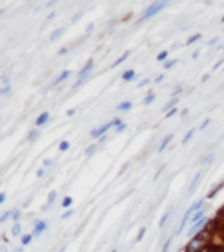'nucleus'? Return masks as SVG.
Instances as JSON below:
<instances>
[{
    "label": "nucleus",
    "mask_w": 224,
    "mask_h": 252,
    "mask_svg": "<svg viewBox=\"0 0 224 252\" xmlns=\"http://www.w3.org/2000/svg\"><path fill=\"white\" fill-rule=\"evenodd\" d=\"M46 230H48V222H46V221H35V226H33L32 235H33V236H39V235H42Z\"/></svg>",
    "instance_id": "423d86ee"
},
{
    "label": "nucleus",
    "mask_w": 224,
    "mask_h": 252,
    "mask_svg": "<svg viewBox=\"0 0 224 252\" xmlns=\"http://www.w3.org/2000/svg\"><path fill=\"white\" fill-rule=\"evenodd\" d=\"M208 124H210V118H207V119H205V121H203V123H201V124H200V128H198V130H200V131H203V130H205V128H207V126H208Z\"/></svg>",
    "instance_id": "f704fd0d"
},
{
    "label": "nucleus",
    "mask_w": 224,
    "mask_h": 252,
    "mask_svg": "<svg viewBox=\"0 0 224 252\" xmlns=\"http://www.w3.org/2000/svg\"><path fill=\"white\" fill-rule=\"evenodd\" d=\"M93 28H95V25H93V23H89L88 28H86V33H91V32H93Z\"/></svg>",
    "instance_id": "37998d69"
},
{
    "label": "nucleus",
    "mask_w": 224,
    "mask_h": 252,
    "mask_svg": "<svg viewBox=\"0 0 224 252\" xmlns=\"http://www.w3.org/2000/svg\"><path fill=\"white\" fill-rule=\"evenodd\" d=\"M19 217H21V212L19 210H12V222H19Z\"/></svg>",
    "instance_id": "7c9ffc66"
},
{
    "label": "nucleus",
    "mask_w": 224,
    "mask_h": 252,
    "mask_svg": "<svg viewBox=\"0 0 224 252\" xmlns=\"http://www.w3.org/2000/svg\"><path fill=\"white\" fill-rule=\"evenodd\" d=\"M200 39H201V35H200V33H194V35H191V37L187 39V42H186V46H193V44H194V42H198Z\"/></svg>",
    "instance_id": "a211bd4d"
},
{
    "label": "nucleus",
    "mask_w": 224,
    "mask_h": 252,
    "mask_svg": "<svg viewBox=\"0 0 224 252\" xmlns=\"http://www.w3.org/2000/svg\"><path fill=\"white\" fill-rule=\"evenodd\" d=\"M37 137H39V130H33V131H30V133H28V140H30V142H33V140L37 139Z\"/></svg>",
    "instance_id": "c756f323"
},
{
    "label": "nucleus",
    "mask_w": 224,
    "mask_h": 252,
    "mask_svg": "<svg viewBox=\"0 0 224 252\" xmlns=\"http://www.w3.org/2000/svg\"><path fill=\"white\" fill-rule=\"evenodd\" d=\"M214 159H215V154H214V152H210V154H208V156H207L201 163H203V165H208V163H212V161H214Z\"/></svg>",
    "instance_id": "bb28decb"
},
{
    "label": "nucleus",
    "mask_w": 224,
    "mask_h": 252,
    "mask_svg": "<svg viewBox=\"0 0 224 252\" xmlns=\"http://www.w3.org/2000/svg\"><path fill=\"white\" fill-rule=\"evenodd\" d=\"M61 207H63V209L72 207V198H70V196H65V198H63V201H61Z\"/></svg>",
    "instance_id": "b1692460"
},
{
    "label": "nucleus",
    "mask_w": 224,
    "mask_h": 252,
    "mask_svg": "<svg viewBox=\"0 0 224 252\" xmlns=\"http://www.w3.org/2000/svg\"><path fill=\"white\" fill-rule=\"evenodd\" d=\"M124 130H126V123H121V124L116 128V133H123Z\"/></svg>",
    "instance_id": "58836bf2"
},
{
    "label": "nucleus",
    "mask_w": 224,
    "mask_h": 252,
    "mask_svg": "<svg viewBox=\"0 0 224 252\" xmlns=\"http://www.w3.org/2000/svg\"><path fill=\"white\" fill-rule=\"evenodd\" d=\"M9 89H11V84H9V82H7V79L4 77V88L0 89V95H2V96H4V95H7V91H9Z\"/></svg>",
    "instance_id": "393cba45"
},
{
    "label": "nucleus",
    "mask_w": 224,
    "mask_h": 252,
    "mask_svg": "<svg viewBox=\"0 0 224 252\" xmlns=\"http://www.w3.org/2000/svg\"><path fill=\"white\" fill-rule=\"evenodd\" d=\"M222 49H224V48H222Z\"/></svg>",
    "instance_id": "864d4df0"
},
{
    "label": "nucleus",
    "mask_w": 224,
    "mask_h": 252,
    "mask_svg": "<svg viewBox=\"0 0 224 252\" xmlns=\"http://www.w3.org/2000/svg\"><path fill=\"white\" fill-rule=\"evenodd\" d=\"M203 209V200H198V201H194L191 207L186 210V214H184V219L181 221V226H179V233H182L184 230H186V226H187V222L191 221V217L198 212V210H201Z\"/></svg>",
    "instance_id": "f257e3e1"
},
{
    "label": "nucleus",
    "mask_w": 224,
    "mask_h": 252,
    "mask_svg": "<svg viewBox=\"0 0 224 252\" xmlns=\"http://www.w3.org/2000/svg\"><path fill=\"white\" fill-rule=\"evenodd\" d=\"M110 128H114V123H112V121H109V123H105V124H102V126L91 130V137H93V139H102V137H105V133H107Z\"/></svg>",
    "instance_id": "39448f33"
},
{
    "label": "nucleus",
    "mask_w": 224,
    "mask_h": 252,
    "mask_svg": "<svg viewBox=\"0 0 224 252\" xmlns=\"http://www.w3.org/2000/svg\"><path fill=\"white\" fill-rule=\"evenodd\" d=\"M93 65H95V61H93V60H89V61H88V63L82 67V70L77 74V82L74 84V89H77L79 86H82V82L88 79V75H89V74H91V70H93Z\"/></svg>",
    "instance_id": "7ed1b4c3"
},
{
    "label": "nucleus",
    "mask_w": 224,
    "mask_h": 252,
    "mask_svg": "<svg viewBox=\"0 0 224 252\" xmlns=\"http://www.w3.org/2000/svg\"><path fill=\"white\" fill-rule=\"evenodd\" d=\"M44 175H46V168H39V170H37V177L42 179Z\"/></svg>",
    "instance_id": "ea45409f"
},
{
    "label": "nucleus",
    "mask_w": 224,
    "mask_h": 252,
    "mask_svg": "<svg viewBox=\"0 0 224 252\" xmlns=\"http://www.w3.org/2000/svg\"><path fill=\"white\" fill-rule=\"evenodd\" d=\"M170 215H172V210H166V212L163 214V217H161V221H160V228H165V224H166V221L170 219Z\"/></svg>",
    "instance_id": "f3484780"
},
{
    "label": "nucleus",
    "mask_w": 224,
    "mask_h": 252,
    "mask_svg": "<svg viewBox=\"0 0 224 252\" xmlns=\"http://www.w3.org/2000/svg\"><path fill=\"white\" fill-rule=\"evenodd\" d=\"M168 4L166 2H152L145 11H144V14L140 16V21H145V19H149V18H152V16H156L160 11H163L165 7H166Z\"/></svg>",
    "instance_id": "f03ea898"
},
{
    "label": "nucleus",
    "mask_w": 224,
    "mask_h": 252,
    "mask_svg": "<svg viewBox=\"0 0 224 252\" xmlns=\"http://www.w3.org/2000/svg\"><path fill=\"white\" fill-rule=\"evenodd\" d=\"M63 32H65V28H58V30H54V32L51 33V37H49V39H51V40H56L58 37H61V35H63Z\"/></svg>",
    "instance_id": "412c9836"
},
{
    "label": "nucleus",
    "mask_w": 224,
    "mask_h": 252,
    "mask_svg": "<svg viewBox=\"0 0 224 252\" xmlns=\"http://www.w3.org/2000/svg\"><path fill=\"white\" fill-rule=\"evenodd\" d=\"M203 243H205V236L203 235H196V238H191V242H189L186 250L187 252H200L201 247H203Z\"/></svg>",
    "instance_id": "20e7f679"
},
{
    "label": "nucleus",
    "mask_w": 224,
    "mask_h": 252,
    "mask_svg": "<svg viewBox=\"0 0 224 252\" xmlns=\"http://www.w3.org/2000/svg\"><path fill=\"white\" fill-rule=\"evenodd\" d=\"M205 222H207V219L203 217V219H201V221H198V222H194L193 226H191V230L187 231V235H189V238H194V235L201 230V228H203L205 226Z\"/></svg>",
    "instance_id": "0eeeda50"
},
{
    "label": "nucleus",
    "mask_w": 224,
    "mask_h": 252,
    "mask_svg": "<svg viewBox=\"0 0 224 252\" xmlns=\"http://www.w3.org/2000/svg\"><path fill=\"white\" fill-rule=\"evenodd\" d=\"M133 77H135V70H126V72H123V75H121V79H123L124 82H130Z\"/></svg>",
    "instance_id": "2eb2a0df"
},
{
    "label": "nucleus",
    "mask_w": 224,
    "mask_h": 252,
    "mask_svg": "<svg viewBox=\"0 0 224 252\" xmlns=\"http://www.w3.org/2000/svg\"><path fill=\"white\" fill-rule=\"evenodd\" d=\"M69 75H70V70H63L58 77H56V81H54V84H61L63 81H67L69 79Z\"/></svg>",
    "instance_id": "f8f14e48"
},
{
    "label": "nucleus",
    "mask_w": 224,
    "mask_h": 252,
    "mask_svg": "<svg viewBox=\"0 0 224 252\" xmlns=\"http://www.w3.org/2000/svg\"><path fill=\"white\" fill-rule=\"evenodd\" d=\"M70 215H74V210H72V209H70V210H67L61 217H63V219H67V217H70Z\"/></svg>",
    "instance_id": "a19ab883"
},
{
    "label": "nucleus",
    "mask_w": 224,
    "mask_h": 252,
    "mask_svg": "<svg viewBox=\"0 0 224 252\" xmlns=\"http://www.w3.org/2000/svg\"><path fill=\"white\" fill-rule=\"evenodd\" d=\"M187 114H189V110H187V109H184V110L181 112V116H182V118H186V116H187Z\"/></svg>",
    "instance_id": "de8ad7c7"
},
{
    "label": "nucleus",
    "mask_w": 224,
    "mask_h": 252,
    "mask_svg": "<svg viewBox=\"0 0 224 252\" xmlns=\"http://www.w3.org/2000/svg\"><path fill=\"white\" fill-rule=\"evenodd\" d=\"M177 112H179V110H177V107H173L172 110H168V112L165 114V118H166V119H168V118H173V116H175V114H177Z\"/></svg>",
    "instance_id": "72a5a7b5"
},
{
    "label": "nucleus",
    "mask_w": 224,
    "mask_h": 252,
    "mask_svg": "<svg viewBox=\"0 0 224 252\" xmlns=\"http://www.w3.org/2000/svg\"><path fill=\"white\" fill-rule=\"evenodd\" d=\"M175 63H177V60H170V61H166V63H165V70H170V68H173Z\"/></svg>",
    "instance_id": "2f4dec72"
},
{
    "label": "nucleus",
    "mask_w": 224,
    "mask_h": 252,
    "mask_svg": "<svg viewBox=\"0 0 224 252\" xmlns=\"http://www.w3.org/2000/svg\"><path fill=\"white\" fill-rule=\"evenodd\" d=\"M131 109H133V102H130V100H124V102H121V103L116 107L117 112H128V110H131Z\"/></svg>",
    "instance_id": "1a4fd4ad"
},
{
    "label": "nucleus",
    "mask_w": 224,
    "mask_h": 252,
    "mask_svg": "<svg viewBox=\"0 0 224 252\" xmlns=\"http://www.w3.org/2000/svg\"><path fill=\"white\" fill-rule=\"evenodd\" d=\"M217 42H219V39H217V37H214V39H212V40L208 42V46H215Z\"/></svg>",
    "instance_id": "c03bdc74"
},
{
    "label": "nucleus",
    "mask_w": 224,
    "mask_h": 252,
    "mask_svg": "<svg viewBox=\"0 0 224 252\" xmlns=\"http://www.w3.org/2000/svg\"><path fill=\"white\" fill-rule=\"evenodd\" d=\"M54 198H56V191H51V193H49V198H48V205H53Z\"/></svg>",
    "instance_id": "c9c22d12"
},
{
    "label": "nucleus",
    "mask_w": 224,
    "mask_h": 252,
    "mask_svg": "<svg viewBox=\"0 0 224 252\" xmlns=\"http://www.w3.org/2000/svg\"><path fill=\"white\" fill-rule=\"evenodd\" d=\"M172 139H173V135H172V133H170V135H166V137H165V139L161 140V144H160V147H158V152H163V151H165V149L168 147V144L172 142Z\"/></svg>",
    "instance_id": "9b49d317"
},
{
    "label": "nucleus",
    "mask_w": 224,
    "mask_h": 252,
    "mask_svg": "<svg viewBox=\"0 0 224 252\" xmlns=\"http://www.w3.org/2000/svg\"><path fill=\"white\" fill-rule=\"evenodd\" d=\"M144 235H145V228H140V231H138V235H137V242H140V240L144 238Z\"/></svg>",
    "instance_id": "4c0bfd02"
},
{
    "label": "nucleus",
    "mask_w": 224,
    "mask_h": 252,
    "mask_svg": "<svg viewBox=\"0 0 224 252\" xmlns=\"http://www.w3.org/2000/svg\"><path fill=\"white\" fill-rule=\"evenodd\" d=\"M194 133H196V128H191V130H189V131L184 135V139H182V144H187V142L193 139V135H194Z\"/></svg>",
    "instance_id": "dca6fc26"
},
{
    "label": "nucleus",
    "mask_w": 224,
    "mask_h": 252,
    "mask_svg": "<svg viewBox=\"0 0 224 252\" xmlns=\"http://www.w3.org/2000/svg\"><path fill=\"white\" fill-rule=\"evenodd\" d=\"M4 201H5V193L0 194V203H4Z\"/></svg>",
    "instance_id": "09e8293b"
},
{
    "label": "nucleus",
    "mask_w": 224,
    "mask_h": 252,
    "mask_svg": "<svg viewBox=\"0 0 224 252\" xmlns=\"http://www.w3.org/2000/svg\"><path fill=\"white\" fill-rule=\"evenodd\" d=\"M14 252H23V249H21V247H19V249H16Z\"/></svg>",
    "instance_id": "3c124183"
},
{
    "label": "nucleus",
    "mask_w": 224,
    "mask_h": 252,
    "mask_svg": "<svg viewBox=\"0 0 224 252\" xmlns=\"http://www.w3.org/2000/svg\"><path fill=\"white\" fill-rule=\"evenodd\" d=\"M168 247H170V240L165 243V247H163V250H161V252H168Z\"/></svg>",
    "instance_id": "49530a36"
},
{
    "label": "nucleus",
    "mask_w": 224,
    "mask_h": 252,
    "mask_svg": "<svg viewBox=\"0 0 224 252\" xmlns=\"http://www.w3.org/2000/svg\"><path fill=\"white\" fill-rule=\"evenodd\" d=\"M222 61H224V60H219V61H217V63H215V65H214V70H217V68H219V67H221V65H222Z\"/></svg>",
    "instance_id": "a18cd8bd"
},
{
    "label": "nucleus",
    "mask_w": 224,
    "mask_h": 252,
    "mask_svg": "<svg viewBox=\"0 0 224 252\" xmlns=\"http://www.w3.org/2000/svg\"><path fill=\"white\" fill-rule=\"evenodd\" d=\"M149 82H151V79H144V81H140V84H137V88L140 89V88H145V86H149Z\"/></svg>",
    "instance_id": "e433bc0d"
},
{
    "label": "nucleus",
    "mask_w": 224,
    "mask_h": 252,
    "mask_svg": "<svg viewBox=\"0 0 224 252\" xmlns=\"http://www.w3.org/2000/svg\"><path fill=\"white\" fill-rule=\"evenodd\" d=\"M201 175H203V170H200V172L196 173V177H194V180H193V184L189 186V194H193V193H194V189L198 187V184H200V179H201Z\"/></svg>",
    "instance_id": "9d476101"
},
{
    "label": "nucleus",
    "mask_w": 224,
    "mask_h": 252,
    "mask_svg": "<svg viewBox=\"0 0 224 252\" xmlns=\"http://www.w3.org/2000/svg\"><path fill=\"white\" fill-rule=\"evenodd\" d=\"M205 217V209H201V210H198L193 217H191V222L194 224V222H198V221H201V219H203Z\"/></svg>",
    "instance_id": "ddd939ff"
},
{
    "label": "nucleus",
    "mask_w": 224,
    "mask_h": 252,
    "mask_svg": "<svg viewBox=\"0 0 224 252\" xmlns=\"http://www.w3.org/2000/svg\"><path fill=\"white\" fill-rule=\"evenodd\" d=\"M112 252H117V250H112Z\"/></svg>",
    "instance_id": "603ef678"
},
{
    "label": "nucleus",
    "mask_w": 224,
    "mask_h": 252,
    "mask_svg": "<svg viewBox=\"0 0 224 252\" xmlns=\"http://www.w3.org/2000/svg\"><path fill=\"white\" fill-rule=\"evenodd\" d=\"M75 109H69V110H67V116H69V118H72V116H75Z\"/></svg>",
    "instance_id": "79ce46f5"
},
{
    "label": "nucleus",
    "mask_w": 224,
    "mask_h": 252,
    "mask_svg": "<svg viewBox=\"0 0 224 252\" xmlns=\"http://www.w3.org/2000/svg\"><path fill=\"white\" fill-rule=\"evenodd\" d=\"M154 98H156V96H154V93H149V95L145 96V100H144V105H151V103L154 102Z\"/></svg>",
    "instance_id": "c85d7f7f"
},
{
    "label": "nucleus",
    "mask_w": 224,
    "mask_h": 252,
    "mask_svg": "<svg viewBox=\"0 0 224 252\" xmlns=\"http://www.w3.org/2000/svg\"><path fill=\"white\" fill-rule=\"evenodd\" d=\"M95 151H96V145L93 144V145H89L86 151H84V154H86V158H91L93 154H95Z\"/></svg>",
    "instance_id": "a878e982"
},
{
    "label": "nucleus",
    "mask_w": 224,
    "mask_h": 252,
    "mask_svg": "<svg viewBox=\"0 0 224 252\" xmlns=\"http://www.w3.org/2000/svg\"><path fill=\"white\" fill-rule=\"evenodd\" d=\"M32 240H33V235H23V236H21V243H23V245H30Z\"/></svg>",
    "instance_id": "5701e85b"
},
{
    "label": "nucleus",
    "mask_w": 224,
    "mask_h": 252,
    "mask_svg": "<svg viewBox=\"0 0 224 252\" xmlns=\"http://www.w3.org/2000/svg\"><path fill=\"white\" fill-rule=\"evenodd\" d=\"M160 81H163V75H158V77L154 79V82H160Z\"/></svg>",
    "instance_id": "8fccbe9b"
},
{
    "label": "nucleus",
    "mask_w": 224,
    "mask_h": 252,
    "mask_svg": "<svg viewBox=\"0 0 224 252\" xmlns=\"http://www.w3.org/2000/svg\"><path fill=\"white\" fill-rule=\"evenodd\" d=\"M9 217H12V212H9V210H7V212H4V214H2V217H0V222H5Z\"/></svg>",
    "instance_id": "473e14b6"
},
{
    "label": "nucleus",
    "mask_w": 224,
    "mask_h": 252,
    "mask_svg": "<svg viewBox=\"0 0 224 252\" xmlns=\"http://www.w3.org/2000/svg\"><path fill=\"white\" fill-rule=\"evenodd\" d=\"M177 102H179V98H172V100H170V102H168V103L165 105V114H166L168 110H172V109H173V107L177 105Z\"/></svg>",
    "instance_id": "6ab92c4d"
},
{
    "label": "nucleus",
    "mask_w": 224,
    "mask_h": 252,
    "mask_svg": "<svg viewBox=\"0 0 224 252\" xmlns=\"http://www.w3.org/2000/svg\"><path fill=\"white\" fill-rule=\"evenodd\" d=\"M58 149H60V152H67V151L70 149V142H69V140H63V142L60 144V147H58Z\"/></svg>",
    "instance_id": "aec40b11"
},
{
    "label": "nucleus",
    "mask_w": 224,
    "mask_h": 252,
    "mask_svg": "<svg viewBox=\"0 0 224 252\" xmlns=\"http://www.w3.org/2000/svg\"><path fill=\"white\" fill-rule=\"evenodd\" d=\"M11 233H12V236H14V238H18V236L21 235V224H19V222H14V224H12Z\"/></svg>",
    "instance_id": "4468645a"
},
{
    "label": "nucleus",
    "mask_w": 224,
    "mask_h": 252,
    "mask_svg": "<svg viewBox=\"0 0 224 252\" xmlns=\"http://www.w3.org/2000/svg\"><path fill=\"white\" fill-rule=\"evenodd\" d=\"M48 121H49V112H42V114H39V118L35 119V126L42 128V126H46Z\"/></svg>",
    "instance_id": "6e6552de"
},
{
    "label": "nucleus",
    "mask_w": 224,
    "mask_h": 252,
    "mask_svg": "<svg viewBox=\"0 0 224 252\" xmlns=\"http://www.w3.org/2000/svg\"><path fill=\"white\" fill-rule=\"evenodd\" d=\"M166 60H168V51H161L158 54V61H165L166 63Z\"/></svg>",
    "instance_id": "cd10ccee"
},
{
    "label": "nucleus",
    "mask_w": 224,
    "mask_h": 252,
    "mask_svg": "<svg viewBox=\"0 0 224 252\" xmlns=\"http://www.w3.org/2000/svg\"><path fill=\"white\" fill-rule=\"evenodd\" d=\"M128 56H130V51H126V53H123V54H121V56H119V58L116 60V63H114V67H117V65H121V63H123L124 60H128Z\"/></svg>",
    "instance_id": "4be33fe9"
}]
</instances>
